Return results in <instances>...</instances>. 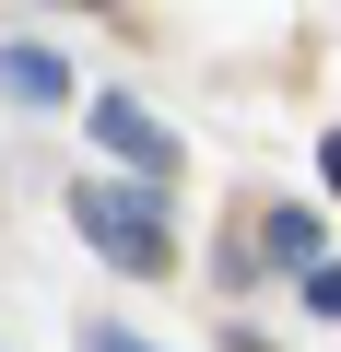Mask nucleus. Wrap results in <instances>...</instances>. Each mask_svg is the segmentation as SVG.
I'll list each match as a JSON object with an SVG mask.
<instances>
[{
  "mask_svg": "<svg viewBox=\"0 0 341 352\" xmlns=\"http://www.w3.org/2000/svg\"><path fill=\"white\" fill-rule=\"evenodd\" d=\"M83 352H153V340H130L118 317H94V329H83Z\"/></svg>",
  "mask_w": 341,
  "mask_h": 352,
  "instance_id": "nucleus-6",
  "label": "nucleus"
},
{
  "mask_svg": "<svg viewBox=\"0 0 341 352\" xmlns=\"http://www.w3.org/2000/svg\"><path fill=\"white\" fill-rule=\"evenodd\" d=\"M0 94H12V106H71V59L36 47V36H12V47H0Z\"/></svg>",
  "mask_w": 341,
  "mask_h": 352,
  "instance_id": "nucleus-3",
  "label": "nucleus"
},
{
  "mask_svg": "<svg viewBox=\"0 0 341 352\" xmlns=\"http://www.w3.org/2000/svg\"><path fill=\"white\" fill-rule=\"evenodd\" d=\"M306 317H329V329H341V258H306Z\"/></svg>",
  "mask_w": 341,
  "mask_h": 352,
  "instance_id": "nucleus-5",
  "label": "nucleus"
},
{
  "mask_svg": "<svg viewBox=\"0 0 341 352\" xmlns=\"http://www.w3.org/2000/svg\"><path fill=\"white\" fill-rule=\"evenodd\" d=\"M318 176H329V188H341V129H329V141H318Z\"/></svg>",
  "mask_w": 341,
  "mask_h": 352,
  "instance_id": "nucleus-7",
  "label": "nucleus"
},
{
  "mask_svg": "<svg viewBox=\"0 0 341 352\" xmlns=\"http://www.w3.org/2000/svg\"><path fill=\"white\" fill-rule=\"evenodd\" d=\"M259 258L306 270V258H318V212H259Z\"/></svg>",
  "mask_w": 341,
  "mask_h": 352,
  "instance_id": "nucleus-4",
  "label": "nucleus"
},
{
  "mask_svg": "<svg viewBox=\"0 0 341 352\" xmlns=\"http://www.w3.org/2000/svg\"><path fill=\"white\" fill-rule=\"evenodd\" d=\"M94 141L141 176V188H165V176H177V129H153V106H141V94H94Z\"/></svg>",
  "mask_w": 341,
  "mask_h": 352,
  "instance_id": "nucleus-2",
  "label": "nucleus"
},
{
  "mask_svg": "<svg viewBox=\"0 0 341 352\" xmlns=\"http://www.w3.org/2000/svg\"><path fill=\"white\" fill-rule=\"evenodd\" d=\"M71 223H83V235H94V258H106V270H130V282H165V270H177L165 188H141V176H83V188H71Z\"/></svg>",
  "mask_w": 341,
  "mask_h": 352,
  "instance_id": "nucleus-1",
  "label": "nucleus"
}]
</instances>
